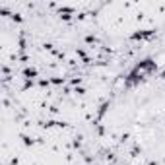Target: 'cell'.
Returning a JSON list of instances; mask_svg holds the SVG:
<instances>
[{"mask_svg": "<svg viewBox=\"0 0 165 165\" xmlns=\"http://www.w3.org/2000/svg\"><path fill=\"white\" fill-rule=\"evenodd\" d=\"M153 35H156V27H148V29H138L134 33L128 35L130 41H150L153 39Z\"/></svg>", "mask_w": 165, "mask_h": 165, "instance_id": "cell-1", "label": "cell"}, {"mask_svg": "<svg viewBox=\"0 0 165 165\" xmlns=\"http://www.w3.org/2000/svg\"><path fill=\"white\" fill-rule=\"evenodd\" d=\"M22 76L25 80H33V78L39 76V72H37V68H33V66H25L23 70H22Z\"/></svg>", "mask_w": 165, "mask_h": 165, "instance_id": "cell-2", "label": "cell"}, {"mask_svg": "<svg viewBox=\"0 0 165 165\" xmlns=\"http://www.w3.org/2000/svg\"><path fill=\"white\" fill-rule=\"evenodd\" d=\"M20 138H22V142H23L25 148H33L35 144H37V140H35L33 136H29V134H20Z\"/></svg>", "mask_w": 165, "mask_h": 165, "instance_id": "cell-3", "label": "cell"}, {"mask_svg": "<svg viewBox=\"0 0 165 165\" xmlns=\"http://www.w3.org/2000/svg\"><path fill=\"white\" fill-rule=\"evenodd\" d=\"M84 41H86L88 45H99V39L95 35H91V33H88L86 37H84Z\"/></svg>", "mask_w": 165, "mask_h": 165, "instance_id": "cell-4", "label": "cell"}, {"mask_svg": "<svg viewBox=\"0 0 165 165\" xmlns=\"http://www.w3.org/2000/svg\"><path fill=\"white\" fill-rule=\"evenodd\" d=\"M82 82H84V78H80V76H74V78H70V86H72L74 89L82 86Z\"/></svg>", "mask_w": 165, "mask_h": 165, "instance_id": "cell-5", "label": "cell"}, {"mask_svg": "<svg viewBox=\"0 0 165 165\" xmlns=\"http://www.w3.org/2000/svg\"><path fill=\"white\" fill-rule=\"evenodd\" d=\"M64 82H66V78H62V76L51 78V84H55V86H64Z\"/></svg>", "mask_w": 165, "mask_h": 165, "instance_id": "cell-6", "label": "cell"}, {"mask_svg": "<svg viewBox=\"0 0 165 165\" xmlns=\"http://www.w3.org/2000/svg\"><path fill=\"white\" fill-rule=\"evenodd\" d=\"M74 93H76V95H86V93H88V89L80 86V88H76V89H74Z\"/></svg>", "mask_w": 165, "mask_h": 165, "instance_id": "cell-7", "label": "cell"}, {"mask_svg": "<svg viewBox=\"0 0 165 165\" xmlns=\"http://www.w3.org/2000/svg\"><path fill=\"white\" fill-rule=\"evenodd\" d=\"M10 18H12V20H14V22H18V23H22V22H23V18H22V14H12V16H10Z\"/></svg>", "mask_w": 165, "mask_h": 165, "instance_id": "cell-8", "label": "cell"}, {"mask_svg": "<svg viewBox=\"0 0 165 165\" xmlns=\"http://www.w3.org/2000/svg\"><path fill=\"white\" fill-rule=\"evenodd\" d=\"M148 165H157V161H150V163H148Z\"/></svg>", "mask_w": 165, "mask_h": 165, "instance_id": "cell-9", "label": "cell"}, {"mask_svg": "<svg viewBox=\"0 0 165 165\" xmlns=\"http://www.w3.org/2000/svg\"><path fill=\"white\" fill-rule=\"evenodd\" d=\"M124 165H126V163H124Z\"/></svg>", "mask_w": 165, "mask_h": 165, "instance_id": "cell-10", "label": "cell"}]
</instances>
